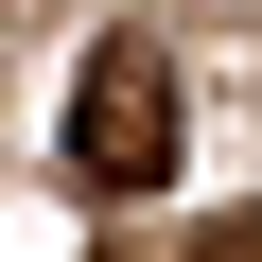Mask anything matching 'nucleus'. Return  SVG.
<instances>
[{
	"mask_svg": "<svg viewBox=\"0 0 262 262\" xmlns=\"http://www.w3.org/2000/svg\"><path fill=\"white\" fill-rule=\"evenodd\" d=\"M175 140H192L175 53H158V35H105V53L70 70V175H88V192H158V175H175Z\"/></svg>",
	"mask_w": 262,
	"mask_h": 262,
	"instance_id": "1",
	"label": "nucleus"
},
{
	"mask_svg": "<svg viewBox=\"0 0 262 262\" xmlns=\"http://www.w3.org/2000/svg\"><path fill=\"white\" fill-rule=\"evenodd\" d=\"M210 262H262V227H227V245H210Z\"/></svg>",
	"mask_w": 262,
	"mask_h": 262,
	"instance_id": "2",
	"label": "nucleus"
}]
</instances>
